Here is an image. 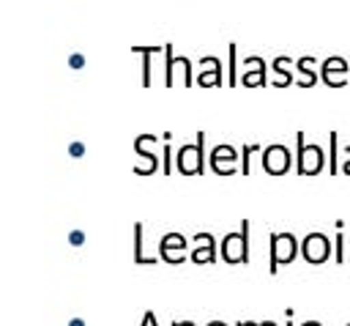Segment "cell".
Instances as JSON below:
<instances>
[{
  "label": "cell",
  "mask_w": 350,
  "mask_h": 326,
  "mask_svg": "<svg viewBox=\"0 0 350 326\" xmlns=\"http://www.w3.org/2000/svg\"><path fill=\"white\" fill-rule=\"evenodd\" d=\"M246 233H249V222L241 225V233H227L224 236L221 258L227 263H246V258H249V238H246Z\"/></svg>",
  "instance_id": "obj_1"
},
{
  "label": "cell",
  "mask_w": 350,
  "mask_h": 326,
  "mask_svg": "<svg viewBox=\"0 0 350 326\" xmlns=\"http://www.w3.org/2000/svg\"><path fill=\"white\" fill-rule=\"evenodd\" d=\"M298 252V241L293 233H273L271 236V271H276L279 263H290Z\"/></svg>",
  "instance_id": "obj_2"
},
{
  "label": "cell",
  "mask_w": 350,
  "mask_h": 326,
  "mask_svg": "<svg viewBox=\"0 0 350 326\" xmlns=\"http://www.w3.org/2000/svg\"><path fill=\"white\" fill-rule=\"evenodd\" d=\"M325 164V156L320 145H304V134H298V173L301 175H314Z\"/></svg>",
  "instance_id": "obj_3"
},
{
  "label": "cell",
  "mask_w": 350,
  "mask_h": 326,
  "mask_svg": "<svg viewBox=\"0 0 350 326\" xmlns=\"http://www.w3.org/2000/svg\"><path fill=\"white\" fill-rule=\"evenodd\" d=\"M202 131L197 134V145H183L178 151V170L186 175H194L202 170Z\"/></svg>",
  "instance_id": "obj_4"
},
{
  "label": "cell",
  "mask_w": 350,
  "mask_h": 326,
  "mask_svg": "<svg viewBox=\"0 0 350 326\" xmlns=\"http://www.w3.org/2000/svg\"><path fill=\"white\" fill-rule=\"evenodd\" d=\"M262 167H265V173H271V175H282L287 167H290V151L284 148V145H279V142H273V145H268L265 151H262Z\"/></svg>",
  "instance_id": "obj_5"
},
{
  "label": "cell",
  "mask_w": 350,
  "mask_h": 326,
  "mask_svg": "<svg viewBox=\"0 0 350 326\" xmlns=\"http://www.w3.org/2000/svg\"><path fill=\"white\" fill-rule=\"evenodd\" d=\"M301 252H304V258L309 263H323L331 255V241L323 233H309L304 238V244H301Z\"/></svg>",
  "instance_id": "obj_6"
},
{
  "label": "cell",
  "mask_w": 350,
  "mask_h": 326,
  "mask_svg": "<svg viewBox=\"0 0 350 326\" xmlns=\"http://www.w3.org/2000/svg\"><path fill=\"white\" fill-rule=\"evenodd\" d=\"M235 159H238V153H235L230 145H219V148H213V153H211V164H213V170L221 173V175L232 173Z\"/></svg>",
  "instance_id": "obj_7"
},
{
  "label": "cell",
  "mask_w": 350,
  "mask_h": 326,
  "mask_svg": "<svg viewBox=\"0 0 350 326\" xmlns=\"http://www.w3.org/2000/svg\"><path fill=\"white\" fill-rule=\"evenodd\" d=\"M197 79H200V85H213V82L219 85L221 82V63H219V58H211V55L202 58L200 60V77Z\"/></svg>",
  "instance_id": "obj_8"
},
{
  "label": "cell",
  "mask_w": 350,
  "mask_h": 326,
  "mask_svg": "<svg viewBox=\"0 0 350 326\" xmlns=\"http://www.w3.org/2000/svg\"><path fill=\"white\" fill-rule=\"evenodd\" d=\"M243 85H262V79H265V66H262V60L260 58H246V63H243Z\"/></svg>",
  "instance_id": "obj_9"
},
{
  "label": "cell",
  "mask_w": 350,
  "mask_h": 326,
  "mask_svg": "<svg viewBox=\"0 0 350 326\" xmlns=\"http://www.w3.org/2000/svg\"><path fill=\"white\" fill-rule=\"evenodd\" d=\"M183 238L178 236V233H170V236H164V241H161V255L170 260V263H178L180 258H183Z\"/></svg>",
  "instance_id": "obj_10"
},
{
  "label": "cell",
  "mask_w": 350,
  "mask_h": 326,
  "mask_svg": "<svg viewBox=\"0 0 350 326\" xmlns=\"http://www.w3.org/2000/svg\"><path fill=\"white\" fill-rule=\"evenodd\" d=\"M323 77L331 82V85H339L345 77H347V63L342 58H328L325 66H323Z\"/></svg>",
  "instance_id": "obj_11"
},
{
  "label": "cell",
  "mask_w": 350,
  "mask_h": 326,
  "mask_svg": "<svg viewBox=\"0 0 350 326\" xmlns=\"http://www.w3.org/2000/svg\"><path fill=\"white\" fill-rule=\"evenodd\" d=\"M194 244H197V247H194L191 258H194L197 263H208V260L213 258V241H211V236H208V233H200Z\"/></svg>",
  "instance_id": "obj_12"
},
{
  "label": "cell",
  "mask_w": 350,
  "mask_h": 326,
  "mask_svg": "<svg viewBox=\"0 0 350 326\" xmlns=\"http://www.w3.org/2000/svg\"><path fill=\"white\" fill-rule=\"evenodd\" d=\"M312 58H301L298 60V71H301V85H314V68H312Z\"/></svg>",
  "instance_id": "obj_13"
},
{
  "label": "cell",
  "mask_w": 350,
  "mask_h": 326,
  "mask_svg": "<svg viewBox=\"0 0 350 326\" xmlns=\"http://www.w3.org/2000/svg\"><path fill=\"white\" fill-rule=\"evenodd\" d=\"M284 63H287V58H276V60H273V68H276V74H279V85H282V82H290V68H287Z\"/></svg>",
  "instance_id": "obj_14"
},
{
  "label": "cell",
  "mask_w": 350,
  "mask_h": 326,
  "mask_svg": "<svg viewBox=\"0 0 350 326\" xmlns=\"http://www.w3.org/2000/svg\"><path fill=\"white\" fill-rule=\"evenodd\" d=\"M71 66L79 68V66H82V55H74V58H71Z\"/></svg>",
  "instance_id": "obj_15"
},
{
  "label": "cell",
  "mask_w": 350,
  "mask_h": 326,
  "mask_svg": "<svg viewBox=\"0 0 350 326\" xmlns=\"http://www.w3.org/2000/svg\"><path fill=\"white\" fill-rule=\"evenodd\" d=\"M71 153H74V156H79V153H82V145H79V142H74V145H71Z\"/></svg>",
  "instance_id": "obj_16"
},
{
  "label": "cell",
  "mask_w": 350,
  "mask_h": 326,
  "mask_svg": "<svg viewBox=\"0 0 350 326\" xmlns=\"http://www.w3.org/2000/svg\"><path fill=\"white\" fill-rule=\"evenodd\" d=\"M345 173H350V148H347V156H345Z\"/></svg>",
  "instance_id": "obj_17"
}]
</instances>
